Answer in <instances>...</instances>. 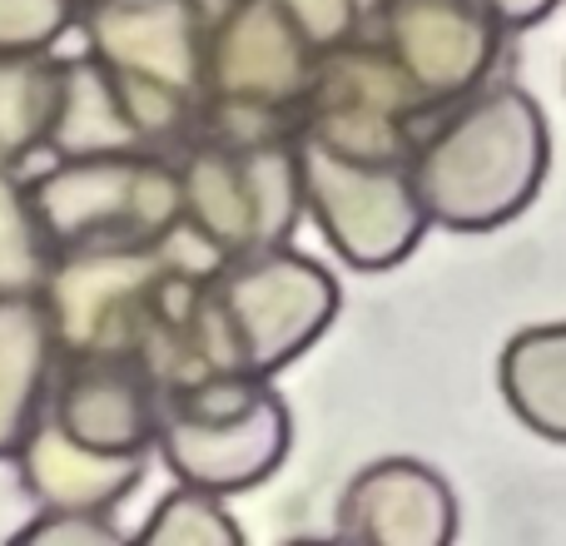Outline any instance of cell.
<instances>
[{"mask_svg":"<svg viewBox=\"0 0 566 546\" xmlns=\"http://www.w3.org/2000/svg\"><path fill=\"white\" fill-rule=\"evenodd\" d=\"M139 155H95L55 165L35 189V214L55 239H115L145 244L135 229Z\"/></svg>","mask_w":566,"mask_h":546,"instance_id":"cell-12","label":"cell"},{"mask_svg":"<svg viewBox=\"0 0 566 546\" xmlns=\"http://www.w3.org/2000/svg\"><path fill=\"white\" fill-rule=\"evenodd\" d=\"M303 214L318 224L323 244L358 273L398 269L418 254L428 214L412 189L408 159L343 155L318 139H298Z\"/></svg>","mask_w":566,"mask_h":546,"instance_id":"cell-2","label":"cell"},{"mask_svg":"<svg viewBox=\"0 0 566 546\" xmlns=\"http://www.w3.org/2000/svg\"><path fill=\"white\" fill-rule=\"evenodd\" d=\"M552 169V125L522 85L482 80L438 105L408 149V175L432 229L492 234L527 214Z\"/></svg>","mask_w":566,"mask_h":546,"instance_id":"cell-1","label":"cell"},{"mask_svg":"<svg viewBox=\"0 0 566 546\" xmlns=\"http://www.w3.org/2000/svg\"><path fill=\"white\" fill-rule=\"evenodd\" d=\"M482 6L492 10V20H497L507 35H517V30L542 25V20H547L552 10L562 6V0H482Z\"/></svg>","mask_w":566,"mask_h":546,"instance_id":"cell-26","label":"cell"},{"mask_svg":"<svg viewBox=\"0 0 566 546\" xmlns=\"http://www.w3.org/2000/svg\"><path fill=\"white\" fill-rule=\"evenodd\" d=\"M279 6L289 10L298 35L313 45V55H328L368 30V0H279Z\"/></svg>","mask_w":566,"mask_h":546,"instance_id":"cell-21","label":"cell"},{"mask_svg":"<svg viewBox=\"0 0 566 546\" xmlns=\"http://www.w3.org/2000/svg\"><path fill=\"white\" fill-rule=\"evenodd\" d=\"M313 65H318V55L298 35V25L289 20V10L279 0H224L209 15V40H205L209 99L259 105L293 119Z\"/></svg>","mask_w":566,"mask_h":546,"instance_id":"cell-6","label":"cell"},{"mask_svg":"<svg viewBox=\"0 0 566 546\" xmlns=\"http://www.w3.org/2000/svg\"><path fill=\"white\" fill-rule=\"evenodd\" d=\"M159 273L149 244H95L65 259L45 279L55 338L85 353H135Z\"/></svg>","mask_w":566,"mask_h":546,"instance_id":"cell-8","label":"cell"},{"mask_svg":"<svg viewBox=\"0 0 566 546\" xmlns=\"http://www.w3.org/2000/svg\"><path fill=\"white\" fill-rule=\"evenodd\" d=\"M179 189H185V219H195L229 259L254 254L259 249V224H254V195L244 179V159L239 145H214L195 149L179 169Z\"/></svg>","mask_w":566,"mask_h":546,"instance_id":"cell-17","label":"cell"},{"mask_svg":"<svg viewBox=\"0 0 566 546\" xmlns=\"http://www.w3.org/2000/svg\"><path fill=\"white\" fill-rule=\"evenodd\" d=\"M105 363L75 372L60 398V428L75 432L90 448L109 452H149L159 432V382L115 363V353H99Z\"/></svg>","mask_w":566,"mask_h":546,"instance_id":"cell-13","label":"cell"},{"mask_svg":"<svg viewBox=\"0 0 566 546\" xmlns=\"http://www.w3.org/2000/svg\"><path fill=\"white\" fill-rule=\"evenodd\" d=\"M25 542H55V546H115L119 527L105 512H50L20 532Z\"/></svg>","mask_w":566,"mask_h":546,"instance_id":"cell-25","label":"cell"},{"mask_svg":"<svg viewBox=\"0 0 566 546\" xmlns=\"http://www.w3.org/2000/svg\"><path fill=\"white\" fill-rule=\"evenodd\" d=\"M428 115L432 105L402 75L388 45L373 30H363L348 45L318 55L293 125H298V139H318L343 155L408 159Z\"/></svg>","mask_w":566,"mask_h":546,"instance_id":"cell-3","label":"cell"},{"mask_svg":"<svg viewBox=\"0 0 566 546\" xmlns=\"http://www.w3.org/2000/svg\"><path fill=\"white\" fill-rule=\"evenodd\" d=\"M55 318L30 293H0V458L25 448L40 422Z\"/></svg>","mask_w":566,"mask_h":546,"instance_id":"cell-15","label":"cell"},{"mask_svg":"<svg viewBox=\"0 0 566 546\" xmlns=\"http://www.w3.org/2000/svg\"><path fill=\"white\" fill-rule=\"evenodd\" d=\"M35 199L0 169V293H35L45 283V249H40Z\"/></svg>","mask_w":566,"mask_h":546,"instance_id":"cell-20","label":"cell"},{"mask_svg":"<svg viewBox=\"0 0 566 546\" xmlns=\"http://www.w3.org/2000/svg\"><path fill=\"white\" fill-rule=\"evenodd\" d=\"M497 388L522 428L566 448V318L512 333L497 358Z\"/></svg>","mask_w":566,"mask_h":546,"instance_id":"cell-16","label":"cell"},{"mask_svg":"<svg viewBox=\"0 0 566 546\" xmlns=\"http://www.w3.org/2000/svg\"><path fill=\"white\" fill-rule=\"evenodd\" d=\"M70 25V0H0V55L40 50Z\"/></svg>","mask_w":566,"mask_h":546,"instance_id":"cell-24","label":"cell"},{"mask_svg":"<svg viewBox=\"0 0 566 546\" xmlns=\"http://www.w3.org/2000/svg\"><path fill=\"white\" fill-rule=\"evenodd\" d=\"M139 542H149V546H239L244 542V527L234 522V512L224 507L219 492L179 482V487L165 492L159 507L149 512V522L139 527Z\"/></svg>","mask_w":566,"mask_h":546,"instance_id":"cell-18","label":"cell"},{"mask_svg":"<svg viewBox=\"0 0 566 546\" xmlns=\"http://www.w3.org/2000/svg\"><path fill=\"white\" fill-rule=\"evenodd\" d=\"M155 442L159 458L169 462V472L179 482L234 497V492L269 482L283 468V458L293 448V412L264 382V392L254 402L219 412V418H195V412L165 408Z\"/></svg>","mask_w":566,"mask_h":546,"instance_id":"cell-7","label":"cell"},{"mask_svg":"<svg viewBox=\"0 0 566 546\" xmlns=\"http://www.w3.org/2000/svg\"><path fill=\"white\" fill-rule=\"evenodd\" d=\"M214 298L234 328L244 368L274 378L333 328L343 288L318 259L298 254L293 244H274L229 259V269L214 279Z\"/></svg>","mask_w":566,"mask_h":546,"instance_id":"cell-4","label":"cell"},{"mask_svg":"<svg viewBox=\"0 0 566 546\" xmlns=\"http://www.w3.org/2000/svg\"><path fill=\"white\" fill-rule=\"evenodd\" d=\"M149 249H155L159 269L185 273V279H195V283H214L219 273L229 269V254H224V249H219L214 239H209L205 229H199L195 219H185V214H179L175 224H169Z\"/></svg>","mask_w":566,"mask_h":546,"instance_id":"cell-22","label":"cell"},{"mask_svg":"<svg viewBox=\"0 0 566 546\" xmlns=\"http://www.w3.org/2000/svg\"><path fill=\"white\" fill-rule=\"evenodd\" d=\"M45 139L60 159H95V155H139V129L125 115L115 70L99 65L95 55L60 70L55 109H50Z\"/></svg>","mask_w":566,"mask_h":546,"instance_id":"cell-14","label":"cell"},{"mask_svg":"<svg viewBox=\"0 0 566 546\" xmlns=\"http://www.w3.org/2000/svg\"><path fill=\"white\" fill-rule=\"evenodd\" d=\"M20 477L45 512H109L145 482V452L90 448L75 432L45 422L20 448Z\"/></svg>","mask_w":566,"mask_h":546,"instance_id":"cell-11","label":"cell"},{"mask_svg":"<svg viewBox=\"0 0 566 546\" xmlns=\"http://www.w3.org/2000/svg\"><path fill=\"white\" fill-rule=\"evenodd\" d=\"M85 40L115 75L159 80L185 95L205 90V0H90Z\"/></svg>","mask_w":566,"mask_h":546,"instance_id":"cell-9","label":"cell"},{"mask_svg":"<svg viewBox=\"0 0 566 546\" xmlns=\"http://www.w3.org/2000/svg\"><path fill=\"white\" fill-rule=\"evenodd\" d=\"M333 532L363 546H448L458 537V492L432 462L378 458L348 477Z\"/></svg>","mask_w":566,"mask_h":546,"instance_id":"cell-10","label":"cell"},{"mask_svg":"<svg viewBox=\"0 0 566 546\" xmlns=\"http://www.w3.org/2000/svg\"><path fill=\"white\" fill-rule=\"evenodd\" d=\"M115 85H119V99H125V115L135 119L139 139H159L169 129H179L189 115V99H195L185 90H169L159 80H139V75H115Z\"/></svg>","mask_w":566,"mask_h":546,"instance_id":"cell-23","label":"cell"},{"mask_svg":"<svg viewBox=\"0 0 566 546\" xmlns=\"http://www.w3.org/2000/svg\"><path fill=\"white\" fill-rule=\"evenodd\" d=\"M368 30L432 109L492 80L507 40L482 0H373Z\"/></svg>","mask_w":566,"mask_h":546,"instance_id":"cell-5","label":"cell"},{"mask_svg":"<svg viewBox=\"0 0 566 546\" xmlns=\"http://www.w3.org/2000/svg\"><path fill=\"white\" fill-rule=\"evenodd\" d=\"M55 85L45 65L30 60H0V159L25 155L35 139H45L50 109H55Z\"/></svg>","mask_w":566,"mask_h":546,"instance_id":"cell-19","label":"cell"}]
</instances>
